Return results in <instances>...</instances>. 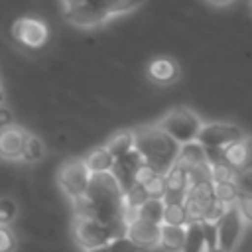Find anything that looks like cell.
I'll return each mask as SVG.
<instances>
[{
  "label": "cell",
  "mask_w": 252,
  "mask_h": 252,
  "mask_svg": "<svg viewBox=\"0 0 252 252\" xmlns=\"http://www.w3.org/2000/svg\"><path fill=\"white\" fill-rule=\"evenodd\" d=\"M71 203L75 207L77 217H93L124 232L126 228L124 191L120 189L112 173H93L85 195Z\"/></svg>",
  "instance_id": "1"
},
{
  "label": "cell",
  "mask_w": 252,
  "mask_h": 252,
  "mask_svg": "<svg viewBox=\"0 0 252 252\" xmlns=\"http://www.w3.org/2000/svg\"><path fill=\"white\" fill-rule=\"evenodd\" d=\"M144 0H63V16L77 28H98L138 10Z\"/></svg>",
  "instance_id": "2"
},
{
  "label": "cell",
  "mask_w": 252,
  "mask_h": 252,
  "mask_svg": "<svg viewBox=\"0 0 252 252\" xmlns=\"http://www.w3.org/2000/svg\"><path fill=\"white\" fill-rule=\"evenodd\" d=\"M134 150L140 154L144 165L165 173L177 159L179 144L158 124H146L134 130Z\"/></svg>",
  "instance_id": "3"
},
{
  "label": "cell",
  "mask_w": 252,
  "mask_h": 252,
  "mask_svg": "<svg viewBox=\"0 0 252 252\" xmlns=\"http://www.w3.org/2000/svg\"><path fill=\"white\" fill-rule=\"evenodd\" d=\"M156 124L181 146L197 140V134L203 126V118L187 106H175L167 110Z\"/></svg>",
  "instance_id": "4"
},
{
  "label": "cell",
  "mask_w": 252,
  "mask_h": 252,
  "mask_svg": "<svg viewBox=\"0 0 252 252\" xmlns=\"http://www.w3.org/2000/svg\"><path fill=\"white\" fill-rule=\"evenodd\" d=\"M124 232L112 224L96 220L93 217H77L73 219V238L83 250H91L106 244L108 240L122 236Z\"/></svg>",
  "instance_id": "5"
},
{
  "label": "cell",
  "mask_w": 252,
  "mask_h": 252,
  "mask_svg": "<svg viewBox=\"0 0 252 252\" xmlns=\"http://www.w3.org/2000/svg\"><path fill=\"white\" fill-rule=\"evenodd\" d=\"M89 181H91V171L87 169L85 161L79 158L63 161L57 171V185L63 191V195L69 197L71 201L85 195Z\"/></svg>",
  "instance_id": "6"
},
{
  "label": "cell",
  "mask_w": 252,
  "mask_h": 252,
  "mask_svg": "<svg viewBox=\"0 0 252 252\" xmlns=\"http://www.w3.org/2000/svg\"><path fill=\"white\" fill-rule=\"evenodd\" d=\"M12 37L24 49L37 51V49H41L47 43V39H49V28L39 18L24 16V18H18L14 22V26H12Z\"/></svg>",
  "instance_id": "7"
},
{
  "label": "cell",
  "mask_w": 252,
  "mask_h": 252,
  "mask_svg": "<svg viewBox=\"0 0 252 252\" xmlns=\"http://www.w3.org/2000/svg\"><path fill=\"white\" fill-rule=\"evenodd\" d=\"M244 224L246 222H244L240 211L236 209V205H228L224 209V213L219 217V220L215 222L217 244L226 252H234V248L238 246V242L244 234Z\"/></svg>",
  "instance_id": "8"
},
{
  "label": "cell",
  "mask_w": 252,
  "mask_h": 252,
  "mask_svg": "<svg viewBox=\"0 0 252 252\" xmlns=\"http://www.w3.org/2000/svg\"><path fill=\"white\" fill-rule=\"evenodd\" d=\"M242 138H244V130L232 122H203L197 134V142L203 148H213V150H222Z\"/></svg>",
  "instance_id": "9"
},
{
  "label": "cell",
  "mask_w": 252,
  "mask_h": 252,
  "mask_svg": "<svg viewBox=\"0 0 252 252\" xmlns=\"http://www.w3.org/2000/svg\"><path fill=\"white\" fill-rule=\"evenodd\" d=\"M213 201H215V185L211 177H201L191 181L183 199L189 220H205V215L213 205Z\"/></svg>",
  "instance_id": "10"
},
{
  "label": "cell",
  "mask_w": 252,
  "mask_h": 252,
  "mask_svg": "<svg viewBox=\"0 0 252 252\" xmlns=\"http://www.w3.org/2000/svg\"><path fill=\"white\" fill-rule=\"evenodd\" d=\"M142 167H144V161H142L140 154L136 150H130V152L114 158L110 173L116 179V183L120 185V189L126 191L138 181V173H140Z\"/></svg>",
  "instance_id": "11"
},
{
  "label": "cell",
  "mask_w": 252,
  "mask_h": 252,
  "mask_svg": "<svg viewBox=\"0 0 252 252\" xmlns=\"http://www.w3.org/2000/svg\"><path fill=\"white\" fill-rule=\"evenodd\" d=\"M159 228H161V224L148 222V220H142V219H130L126 222L124 236H128L134 244H138V246H142L150 252V250L158 248Z\"/></svg>",
  "instance_id": "12"
},
{
  "label": "cell",
  "mask_w": 252,
  "mask_h": 252,
  "mask_svg": "<svg viewBox=\"0 0 252 252\" xmlns=\"http://www.w3.org/2000/svg\"><path fill=\"white\" fill-rule=\"evenodd\" d=\"M146 75L148 79L158 85V87H169L173 83L179 81L181 77V69H179V63L171 57H156L148 63L146 67Z\"/></svg>",
  "instance_id": "13"
},
{
  "label": "cell",
  "mask_w": 252,
  "mask_h": 252,
  "mask_svg": "<svg viewBox=\"0 0 252 252\" xmlns=\"http://www.w3.org/2000/svg\"><path fill=\"white\" fill-rule=\"evenodd\" d=\"M28 140V132L20 126H8L0 130V158L6 161H20L24 154V146Z\"/></svg>",
  "instance_id": "14"
},
{
  "label": "cell",
  "mask_w": 252,
  "mask_h": 252,
  "mask_svg": "<svg viewBox=\"0 0 252 252\" xmlns=\"http://www.w3.org/2000/svg\"><path fill=\"white\" fill-rule=\"evenodd\" d=\"M165 195L163 201H183L189 187V171L181 163H173L165 173Z\"/></svg>",
  "instance_id": "15"
},
{
  "label": "cell",
  "mask_w": 252,
  "mask_h": 252,
  "mask_svg": "<svg viewBox=\"0 0 252 252\" xmlns=\"http://www.w3.org/2000/svg\"><path fill=\"white\" fill-rule=\"evenodd\" d=\"M177 163H181L183 167L191 169V167H203V165H209L207 161V152L205 148L193 140V142H187V144H181L179 146V152H177Z\"/></svg>",
  "instance_id": "16"
},
{
  "label": "cell",
  "mask_w": 252,
  "mask_h": 252,
  "mask_svg": "<svg viewBox=\"0 0 252 252\" xmlns=\"http://www.w3.org/2000/svg\"><path fill=\"white\" fill-rule=\"evenodd\" d=\"M183 242H185V226L161 224L158 248H161L163 252H181L183 250Z\"/></svg>",
  "instance_id": "17"
},
{
  "label": "cell",
  "mask_w": 252,
  "mask_h": 252,
  "mask_svg": "<svg viewBox=\"0 0 252 252\" xmlns=\"http://www.w3.org/2000/svg\"><path fill=\"white\" fill-rule=\"evenodd\" d=\"M138 183H142L148 197L163 199V195H165V177H163V173H158V171L150 169L148 165H144L138 173Z\"/></svg>",
  "instance_id": "18"
},
{
  "label": "cell",
  "mask_w": 252,
  "mask_h": 252,
  "mask_svg": "<svg viewBox=\"0 0 252 252\" xmlns=\"http://www.w3.org/2000/svg\"><path fill=\"white\" fill-rule=\"evenodd\" d=\"M83 161H85L87 169L91 171V175L93 173H110L114 158H112V154L104 146H98V148L91 150L87 154V158H83Z\"/></svg>",
  "instance_id": "19"
},
{
  "label": "cell",
  "mask_w": 252,
  "mask_h": 252,
  "mask_svg": "<svg viewBox=\"0 0 252 252\" xmlns=\"http://www.w3.org/2000/svg\"><path fill=\"white\" fill-rule=\"evenodd\" d=\"M205 250V222L187 220L185 224V242L181 252H203Z\"/></svg>",
  "instance_id": "20"
},
{
  "label": "cell",
  "mask_w": 252,
  "mask_h": 252,
  "mask_svg": "<svg viewBox=\"0 0 252 252\" xmlns=\"http://www.w3.org/2000/svg\"><path fill=\"white\" fill-rule=\"evenodd\" d=\"M163 199H156V197H148L132 215V219H142V220H148V222H156V224H161V219H163ZM130 220V219H128Z\"/></svg>",
  "instance_id": "21"
},
{
  "label": "cell",
  "mask_w": 252,
  "mask_h": 252,
  "mask_svg": "<svg viewBox=\"0 0 252 252\" xmlns=\"http://www.w3.org/2000/svg\"><path fill=\"white\" fill-rule=\"evenodd\" d=\"M104 148L112 154V158H118L130 150H134V130H120L110 136V140L104 144Z\"/></svg>",
  "instance_id": "22"
},
{
  "label": "cell",
  "mask_w": 252,
  "mask_h": 252,
  "mask_svg": "<svg viewBox=\"0 0 252 252\" xmlns=\"http://www.w3.org/2000/svg\"><path fill=\"white\" fill-rule=\"evenodd\" d=\"M163 219L161 224H177V226H185L189 220L187 209L183 201H163Z\"/></svg>",
  "instance_id": "23"
},
{
  "label": "cell",
  "mask_w": 252,
  "mask_h": 252,
  "mask_svg": "<svg viewBox=\"0 0 252 252\" xmlns=\"http://www.w3.org/2000/svg\"><path fill=\"white\" fill-rule=\"evenodd\" d=\"M85 252H148V250L134 244L128 236L122 234V236H116V238L108 240L102 246H96V248H91V250H85Z\"/></svg>",
  "instance_id": "24"
},
{
  "label": "cell",
  "mask_w": 252,
  "mask_h": 252,
  "mask_svg": "<svg viewBox=\"0 0 252 252\" xmlns=\"http://www.w3.org/2000/svg\"><path fill=\"white\" fill-rule=\"evenodd\" d=\"M43 158H45V144H43V140L33 136V134H28V140H26V146H24V154H22V161L37 163Z\"/></svg>",
  "instance_id": "25"
},
{
  "label": "cell",
  "mask_w": 252,
  "mask_h": 252,
  "mask_svg": "<svg viewBox=\"0 0 252 252\" xmlns=\"http://www.w3.org/2000/svg\"><path fill=\"white\" fill-rule=\"evenodd\" d=\"M215 185V199L228 205H234L236 193H238V181H222V183H213Z\"/></svg>",
  "instance_id": "26"
},
{
  "label": "cell",
  "mask_w": 252,
  "mask_h": 252,
  "mask_svg": "<svg viewBox=\"0 0 252 252\" xmlns=\"http://www.w3.org/2000/svg\"><path fill=\"white\" fill-rule=\"evenodd\" d=\"M234 205H236V209L240 211V215H242L244 222L252 224V193H250V191H246V189H242V187H238V193H236Z\"/></svg>",
  "instance_id": "27"
},
{
  "label": "cell",
  "mask_w": 252,
  "mask_h": 252,
  "mask_svg": "<svg viewBox=\"0 0 252 252\" xmlns=\"http://www.w3.org/2000/svg\"><path fill=\"white\" fill-rule=\"evenodd\" d=\"M18 215V205L12 197H0V224L8 226Z\"/></svg>",
  "instance_id": "28"
},
{
  "label": "cell",
  "mask_w": 252,
  "mask_h": 252,
  "mask_svg": "<svg viewBox=\"0 0 252 252\" xmlns=\"http://www.w3.org/2000/svg\"><path fill=\"white\" fill-rule=\"evenodd\" d=\"M16 248H18L16 234L8 226L0 224V252H16Z\"/></svg>",
  "instance_id": "29"
},
{
  "label": "cell",
  "mask_w": 252,
  "mask_h": 252,
  "mask_svg": "<svg viewBox=\"0 0 252 252\" xmlns=\"http://www.w3.org/2000/svg\"><path fill=\"white\" fill-rule=\"evenodd\" d=\"M205 222V250L203 252H226L217 244V232H215V222Z\"/></svg>",
  "instance_id": "30"
},
{
  "label": "cell",
  "mask_w": 252,
  "mask_h": 252,
  "mask_svg": "<svg viewBox=\"0 0 252 252\" xmlns=\"http://www.w3.org/2000/svg\"><path fill=\"white\" fill-rule=\"evenodd\" d=\"M242 150H244V158H242V169H240V173H252V134H244V138H242Z\"/></svg>",
  "instance_id": "31"
},
{
  "label": "cell",
  "mask_w": 252,
  "mask_h": 252,
  "mask_svg": "<svg viewBox=\"0 0 252 252\" xmlns=\"http://www.w3.org/2000/svg\"><path fill=\"white\" fill-rule=\"evenodd\" d=\"M14 124V114L10 108H6L4 104H0V130L2 128H8Z\"/></svg>",
  "instance_id": "32"
},
{
  "label": "cell",
  "mask_w": 252,
  "mask_h": 252,
  "mask_svg": "<svg viewBox=\"0 0 252 252\" xmlns=\"http://www.w3.org/2000/svg\"><path fill=\"white\" fill-rule=\"evenodd\" d=\"M211 6H217V8H222V6H228V4H232L234 0H207Z\"/></svg>",
  "instance_id": "33"
},
{
  "label": "cell",
  "mask_w": 252,
  "mask_h": 252,
  "mask_svg": "<svg viewBox=\"0 0 252 252\" xmlns=\"http://www.w3.org/2000/svg\"><path fill=\"white\" fill-rule=\"evenodd\" d=\"M4 100H6V89H4V85L0 81V104H4Z\"/></svg>",
  "instance_id": "34"
}]
</instances>
